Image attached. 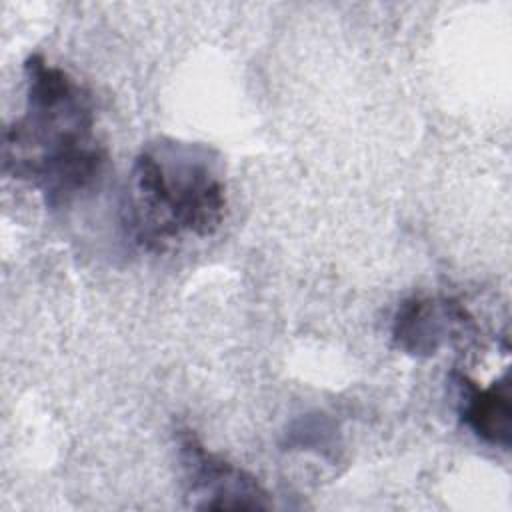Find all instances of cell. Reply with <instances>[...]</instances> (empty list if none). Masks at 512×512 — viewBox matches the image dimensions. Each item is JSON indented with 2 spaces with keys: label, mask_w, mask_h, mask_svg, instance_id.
I'll use <instances>...</instances> for the list:
<instances>
[{
  "label": "cell",
  "mask_w": 512,
  "mask_h": 512,
  "mask_svg": "<svg viewBox=\"0 0 512 512\" xmlns=\"http://www.w3.org/2000/svg\"><path fill=\"white\" fill-rule=\"evenodd\" d=\"M184 498L196 510H270L272 494L244 468L208 450L190 428L176 432Z\"/></svg>",
  "instance_id": "obj_3"
},
{
  "label": "cell",
  "mask_w": 512,
  "mask_h": 512,
  "mask_svg": "<svg viewBox=\"0 0 512 512\" xmlns=\"http://www.w3.org/2000/svg\"><path fill=\"white\" fill-rule=\"evenodd\" d=\"M226 208L224 164L212 146L158 138L136 154L122 212L142 248L160 252L186 238H210Z\"/></svg>",
  "instance_id": "obj_2"
},
{
  "label": "cell",
  "mask_w": 512,
  "mask_h": 512,
  "mask_svg": "<svg viewBox=\"0 0 512 512\" xmlns=\"http://www.w3.org/2000/svg\"><path fill=\"white\" fill-rule=\"evenodd\" d=\"M460 392V420L480 440L508 450L512 438V394L510 374L504 372L482 388L464 374H456Z\"/></svg>",
  "instance_id": "obj_5"
},
{
  "label": "cell",
  "mask_w": 512,
  "mask_h": 512,
  "mask_svg": "<svg viewBox=\"0 0 512 512\" xmlns=\"http://www.w3.org/2000/svg\"><path fill=\"white\" fill-rule=\"evenodd\" d=\"M288 446L304 450H336V426L322 414L296 420L288 430Z\"/></svg>",
  "instance_id": "obj_6"
},
{
  "label": "cell",
  "mask_w": 512,
  "mask_h": 512,
  "mask_svg": "<svg viewBox=\"0 0 512 512\" xmlns=\"http://www.w3.org/2000/svg\"><path fill=\"white\" fill-rule=\"evenodd\" d=\"M474 332V318L454 298L410 296L398 304L392 318L394 348L414 358L434 356L442 346Z\"/></svg>",
  "instance_id": "obj_4"
},
{
  "label": "cell",
  "mask_w": 512,
  "mask_h": 512,
  "mask_svg": "<svg viewBox=\"0 0 512 512\" xmlns=\"http://www.w3.org/2000/svg\"><path fill=\"white\" fill-rule=\"evenodd\" d=\"M26 106L2 136V170L62 208L102 178L108 152L96 134L90 90L42 54L24 60Z\"/></svg>",
  "instance_id": "obj_1"
}]
</instances>
